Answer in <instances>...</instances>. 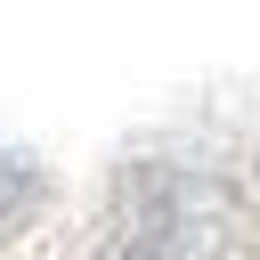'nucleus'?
Wrapping results in <instances>:
<instances>
[{
  "instance_id": "obj_1",
  "label": "nucleus",
  "mask_w": 260,
  "mask_h": 260,
  "mask_svg": "<svg viewBox=\"0 0 260 260\" xmlns=\"http://www.w3.org/2000/svg\"><path fill=\"white\" fill-rule=\"evenodd\" d=\"M41 195V179L24 171V162H0V228H16V211Z\"/></svg>"
}]
</instances>
